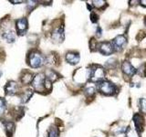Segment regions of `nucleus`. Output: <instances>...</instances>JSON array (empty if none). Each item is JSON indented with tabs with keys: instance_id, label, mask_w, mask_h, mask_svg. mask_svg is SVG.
I'll list each match as a JSON object with an SVG mask.
<instances>
[{
	"instance_id": "f257e3e1",
	"label": "nucleus",
	"mask_w": 146,
	"mask_h": 137,
	"mask_svg": "<svg viewBox=\"0 0 146 137\" xmlns=\"http://www.w3.org/2000/svg\"><path fill=\"white\" fill-rule=\"evenodd\" d=\"M27 61H29V64L31 68H40L41 66H43L46 59L44 58V56L42 54H40L38 51H32L29 55V58H27Z\"/></svg>"
},
{
	"instance_id": "f03ea898",
	"label": "nucleus",
	"mask_w": 146,
	"mask_h": 137,
	"mask_svg": "<svg viewBox=\"0 0 146 137\" xmlns=\"http://www.w3.org/2000/svg\"><path fill=\"white\" fill-rule=\"evenodd\" d=\"M99 90L104 95H114L117 91L116 86L109 80H102L98 85Z\"/></svg>"
},
{
	"instance_id": "7ed1b4c3",
	"label": "nucleus",
	"mask_w": 146,
	"mask_h": 137,
	"mask_svg": "<svg viewBox=\"0 0 146 137\" xmlns=\"http://www.w3.org/2000/svg\"><path fill=\"white\" fill-rule=\"evenodd\" d=\"M105 77L104 68L100 66H95L93 68H90V80L93 82H100L102 81Z\"/></svg>"
},
{
	"instance_id": "20e7f679",
	"label": "nucleus",
	"mask_w": 146,
	"mask_h": 137,
	"mask_svg": "<svg viewBox=\"0 0 146 137\" xmlns=\"http://www.w3.org/2000/svg\"><path fill=\"white\" fill-rule=\"evenodd\" d=\"M45 80L46 78L43 74H38L36 77H34L33 80H32V86L36 91L38 92H42L45 90Z\"/></svg>"
},
{
	"instance_id": "39448f33",
	"label": "nucleus",
	"mask_w": 146,
	"mask_h": 137,
	"mask_svg": "<svg viewBox=\"0 0 146 137\" xmlns=\"http://www.w3.org/2000/svg\"><path fill=\"white\" fill-rule=\"evenodd\" d=\"M127 38L124 35H119L112 40V47L115 51H121L127 45Z\"/></svg>"
},
{
	"instance_id": "423d86ee",
	"label": "nucleus",
	"mask_w": 146,
	"mask_h": 137,
	"mask_svg": "<svg viewBox=\"0 0 146 137\" xmlns=\"http://www.w3.org/2000/svg\"><path fill=\"white\" fill-rule=\"evenodd\" d=\"M90 68H87V70L80 68V70H78L75 72L74 80L76 82L83 83V82H86L88 80H90Z\"/></svg>"
},
{
	"instance_id": "0eeeda50",
	"label": "nucleus",
	"mask_w": 146,
	"mask_h": 137,
	"mask_svg": "<svg viewBox=\"0 0 146 137\" xmlns=\"http://www.w3.org/2000/svg\"><path fill=\"white\" fill-rule=\"evenodd\" d=\"M97 48L100 53H102L104 56H109V55H111L114 52L112 44L111 42H109V41H103V42L99 43Z\"/></svg>"
},
{
	"instance_id": "6e6552de",
	"label": "nucleus",
	"mask_w": 146,
	"mask_h": 137,
	"mask_svg": "<svg viewBox=\"0 0 146 137\" xmlns=\"http://www.w3.org/2000/svg\"><path fill=\"white\" fill-rule=\"evenodd\" d=\"M27 19L25 17L19 18L18 20L16 22V27H17V31L18 35H24L26 33V31L27 30Z\"/></svg>"
},
{
	"instance_id": "1a4fd4ad",
	"label": "nucleus",
	"mask_w": 146,
	"mask_h": 137,
	"mask_svg": "<svg viewBox=\"0 0 146 137\" xmlns=\"http://www.w3.org/2000/svg\"><path fill=\"white\" fill-rule=\"evenodd\" d=\"M133 122L135 125V130L140 134L143 130H144V126H145V122H144V118L139 113H136L133 116Z\"/></svg>"
},
{
	"instance_id": "9d476101",
	"label": "nucleus",
	"mask_w": 146,
	"mask_h": 137,
	"mask_svg": "<svg viewBox=\"0 0 146 137\" xmlns=\"http://www.w3.org/2000/svg\"><path fill=\"white\" fill-rule=\"evenodd\" d=\"M121 70H122V72L124 73L125 75H127L128 77H132L136 73L135 68L131 65V64L130 63V61H127L122 62Z\"/></svg>"
},
{
	"instance_id": "9b49d317",
	"label": "nucleus",
	"mask_w": 146,
	"mask_h": 137,
	"mask_svg": "<svg viewBox=\"0 0 146 137\" xmlns=\"http://www.w3.org/2000/svg\"><path fill=\"white\" fill-rule=\"evenodd\" d=\"M5 92L7 95H15L17 92L18 86L16 81H8L5 86Z\"/></svg>"
},
{
	"instance_id": "f8f14e48",
	"label": "nucleus",
	"mask_w": 146,
	"mask_h": 137,
	"mask_svg": "<svg viewBox=\"0 0 146 137\" xmlns=\"http://www.w3.org/2000/svg\"><path fill=\"white\" fill-rule=\"evenodd\" d=\"M52 39L57 42H62L64 39V27H56L52 32Z\"/></svg>"
},
{
	"instance_id": "ddd939ff",
	"label": "nucleus",
	"mask_w": 146,
	"mask_h": 137,
	"mask_svg": "<svg viewBox=\"0 0 146 137\" xmlns=\"http://www.w3.org/2000/svg\"><path fill=\"white\" fill-rule=\"evenodd\" d=\"M80 55L77 52H68L66 54V61L70 65H76L80 61Z\"/></svg>"
},
{
	"instance_id": "4468645a",
	"label": "nucleus",
	"mask_w": 146,
	"mask_h": 137,
	"mask_svg": "<svg viewBox=\"0 0 146 137\" xmlns=\"http://www.w3.org/2000/svg\"><path fill=\"white\" fill-rule=\"evenodd\" d=\"M34 79V74L33 73H31L29 71H25L23 74L21 75L20 77V81L22 82L23 84H29L32 82V80H33Z\"/></svg>"
},
{
	"instance_id": "2eb2a0df",
	"label": "nucleus",
	"mask_w": 146,
	"mask_h": 137,
	"mask_svg": "<svg viewBox=\"0 0 146 137\" xmlns=\"http://www.w3.org/2000/svg\"><path fill=\"white\" fill-rule=\"evenodd\" d=\"M3 38L6 39L8 43H12L14 41L16 40V35H15V32L13 30H7L4 32L3 34Z\"/></svg>"
},
{
	"instance_id": "dca6fc26",
	"label": "nucleus",
	"mask_w": 146,
	"mask_h": 137,
	"mask_svg": "<svg viewBox=\"0 0 146 137\" xmlns=\"http://www.w3.org/2000/svg\"><path fill=\"white\" fill-rule=\"evenodd\" d=\"M5 130H6L7 135L8 137H11L15 131V124L12 122H5Z\"/></svg>"
},
{
	"instance_id": "f3484780",
	"label": "nucleus",
	"mask_w": 146,
	"mask_h": 137,
	"mask_svg": "<svg viewBox=\"0 0 146 137\" xmlns=\"http://www.w3.org/2000/svg\"><path fill=\"white\" fill-rule=\"evenodd\" d=\"M33 96V91H32L31 90H27L24 91V93H23V95L21 96V102H29V99Z\"/></svg>"
},
{
	"instance_id": "a211bd4d",
	"label": "nucleus",
	"mask_w": 146,
	"mask_h": 137,
	"mask_svg": "<svg viewBox=\"0 0 146 137\" xmlns=\"http://www.w3.org/2000/svg\"><path fill=\"white\" fill-rule=\"evenodd\" d=\"M126 137H140L139 132L135 130V128L128 127L126 131Z\"/></svg>"
},
{
	"instance_id": "6ab92c4d",
	"label": "nucleus",
	"mask_w": 146,
	"mask_h": 137,
	"mask_svg": "<svg viewBox=\"0 0 146 137\" xmlns=\"http://www.w3.org/2000/svg\"><path fill=\"white\" fill-rule=\"evenodd\" d=\"M93 4V7H95L96 8H100V9H102L104 7H107V2L106 1H103V0H96V1H92Z\"/></svg>"
},
{
	"instance_id": "aec40b11",
	"label": "nucleus",
	"mask_w": 146,
	"mask_h": 137,
	"mask_svg": "<svg viewBox=\"0 0 146 137\" xmlns=\"http://www.w3.org/2000/svg\"><path fill=\"white\" fill-rule=\"evenodd\" d=\"M58 134H59V132H58V128L56 126H51L49 128L48 137H58Z\"/></svg>"
},
{
	"instance_id": "412c9836",
	"label": "nucleus",
	"mask_w": 146,
	"mask_h": 137,
	"mask_svg": "<svg viewBox=\"0 0 146 137\" xmlns=\"http://www.w3.org/2000/svg\"><path fill=\"white\" fill-rule=\"evenodd\" d=\"M139 108L141 112L146 114V99L145 98H141L139 100Z\"/></svg>"
},
{
	"instance_id": "4be33fe9",
	"label": "nucleus",
	"mask_w": 146,
	"mask_h": 137,
	"mask_svg": "<svg viewBox=\"0 0 146 137\" xmlns=\"http://www.w3.org/2000/svg\"><path fill=\"white\" fill-rule=\"evenodd\" d=\"M137 74L140 75L141 77H145L146 76V63H143V65L139 67L138 70H136Z\"/></svg>"
},
{
	"instance_id": "5701e85b",
	"label": "nucleus",
	"mask_w": 146,
	"mask_h": 137,
	"mask_svg": "<svg viewBox=\"0 0 146 137\" xmlns=\"http://www.w3.org/2000/svg\"><path fill=\"white\" fill-rule=\"evenodd\" d=\"M47 79L49 80L50 81H54L56 80L58 78H57V73L53 71V70H48L47 71Z\"/></svg>"
},
{
	"instance_id": "b1692460",
	"label": "nucleus",
	"mask_w": 146,
	"mask_h": 137,
	"mask_svg": "<svg viewBox=\"0 0 146 137\" xmlns=\"http://www.w3.org/2000/svg\"><path fill=\"white\" fill-rule=\"evenodd\" d=\"M5 111H6V102L5 100L0 98V116H2Z\"/></svg>"
},
{
	"instance_id": "393cba45",
	"label": "nucleus",
	"mask_w": 146,
	"mask_h": 137,
	"mask_svg": "<svg viewBox=\"0 0 146 137\" xmlns=\"http://www.w3.org/2000/svg\"><path fill=\"white\" fill-rule=\"evenodd\" d=\"M85 94L90 97V96H92L95 94V89L93 87H88V88H86L85 90Z\"/></svg>"
},
{
	"instance_id": "a878e982",
	"label": "nucleus",
	"mask_w": 146,
	"mask_h": 137,
	"mask_svg": "<svg viewBox=\"0 0 146 137\" xmlns=\"http://www.w3.org/2000/svg\"><path fill=\"white\" fill-rule=\"evenodd\" d=\"M90 20L92 23H97L99 20V16L97 15V14H95L94 12H92L90 15Z\"/></svg>"
},
{
	"instance_id": "bb28decb",
	"label": "nucleus",
	"mask_w": 146,
	"mask_h": 137,
	"mask_svg": "<svg viewBox=\"0 0 146 137\" xmlns=\"http://www.w3.org/2000/svg\"><path fill=\"white\" fill-rule=\"evenodd\" d=\"M51 88H52L51 81H50L49 80H48V79H46L45 80V89L48 90H51Z\"/></svg>"
},
{
	"instance_id": "cd10ccee",
	"label": "nucleus",
	"mask_w": 146,
	"mask_h": 137,
	"mask_svg": "<svg viewBox=\"0 0 146 137\" xmlns=\"http://www.w3.org/2000/svg\"><path fill=\"white\" fill-rule=\"evenodd\" d=\"M102 29H100V27H97V32H96V33H97V34H96V35H97V37H100V36H102Z\"/></svg>"
},
{
	"instance_id": "c85d7f7f",
	"label": "nucleus",
	"mask_w": 146,
	"mask_h": 137,
	"mask_svg": "<svg viewBox=\"0 0 146 137\" xmlns=\"http://www.w3.org/2000/svg\"><path fill=\"white\" fill-rule=\"evenodd\" d=\"M139 3L141 7H146V0H141V1H139Z\"/></svg>"
},
{
	"instance_id": "c756f323",
	"label": "nucleus",
	"mask_w": 146,
	"mask_h": 137,
	"mask_svg": "<svg viewBox=\"0 0 146 137\" xmlns=\"http://www.w3.org/2000/svg\"><path fill=\"white\" fill-rule=\"evenodd\" d=\"M11 3H23L24 1H10Z\"/></svg>"
},
{
	"instance_id": "7c9ffc66",
	"label": "nucleus",
	"mask_w": 146,
	"mask_h": 137,
	"mask_svg": "<svg viewBox=\"0 0 146 137\" xmlns=\"http://www.w3.org/2000/svg\"><path fill=\"white\" fill-rule=\"evenodd\" d=\"M144 25H145V27H146V17H145V18H144Z\"/></svg>"
},
{
	"instance_id": "2f4dec72",
	"label": "nucleus",
	"mask_w": 146,
	"mask_h": 137,
	"mask_svg": "<svg viewBox=\"0 0 146 137\" xmlns=\"http://www.w3.org/2000/svg\"><path fill=\"white\" fill-rule=\"evenodd\" d=\"M1 76H2V71L0 70V77H1Z\"/></svg>"
}]
</instances>
